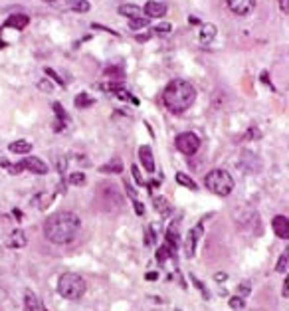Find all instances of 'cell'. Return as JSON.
I'll list each match as a JSON object with an SVG mask.
<instances>
[{
	"mask_svg": "<svg viewBox=\"0 0 289 311\" xmlns=\"http://www.w3.org/2000/svg\"><path fill=\"white\" fill-rule=\"evenodd\" d=\"M79 216L73 212H56L44 224V234L52 244H70L79 232Z\"/></svg>",
	"mask_w": 289,
	"mask_h": 311,
	"instance_id": "1",
	"label": "cell"
},
{
	"mask_svg": "<svg viewBox=\"0 0 289 311\" xmlns=\"http://www.w3.org/2000/svg\"><path fill=\"white\" fill-rule=\"evenodd\" d=\"M196 99V89L184 79H174L165 89V105L170 113H184Z\"/></svg>",
	"mask_w": 289,
	"mask_h": 311,
	"instance_id": "2",
	"label": "cell"
},
{
	"mask_svg": "<svg viewBox=\"0 0 289 311\" xmlns=\"http://www.w3.org/2000/svg\"><path fill=\"white\" fill-rule=\"evenodd\" d=\"M85 280L79 276V274H73V272H66L60 276L58 280V291L64 299H70V301H77L81 299V295L85 293Z\"/></svg>",
	"mask_w": 289,
	"mask_h": 311,
	"instance_id": "3",
	"label": "cell"
},
{
	"mask_svg": "<svg viewBox=\"0 0 289 311\" xmlns=\"http://www.w3.org/2000/svg\"><path fill=\"white\" fill-rule=\"evenodd\" d=\"M204 184H206V188H208L210 192H214V194H218V196H228V194H232V190H234V179H232V175H230L228 171H224V169H214V171H210V173L206 175V179H204Z\"/></svg>",
	"mask_w": 289,
	"mask_h": 311,
	"instance_id": "4",
	"label": "cell"
},
{
	"mask_svg": "<svg viewBox=\"0 0 289 311\" xmlns=\"http://www.w3.org/2000/svg\"><path fill=\"white\" fill-rule=\"evenodd\" d=\"M176 149L182 153V155H194L198 149H200V137L194 135V133H180L176 137Z\"/></svg>",
	"mask_w": 289,
	"mask_h": 311,
	"instance_id": "5",
	"label": "cell"
},
{
	"mask_svg": "<svg viewBox=\"0 0 289 311\" xmlns=\"http://www.w3.org/2000/svg\"><path fill=\"white\" fill-rule=\"evenodd\" d=\"M202 232H204L202 224H196L194 228H192V230L188 232V236H186V248H184L186 258H192V256H194L196 246H198V240L202 238Z\"/></svg>",
	"mask_w": 289,
	"mask_h": 311,
	"instance_id": "6",
	"label": "cell"
},
{
	"mask_svg": "<svg viewBox=\"0 0 289 311\" xmlns=\"http://www.w3.org/2000/svg\"><path fill=\"white\" fill-rule=\"evenodd\" d=\"M226 4H228V8H230L234 14H238V16H248V14L254 10V6H256V0H226Z\"/></svg>",
	"mask_w": 289,
	"mask_h": 311,
	"instance_id": "7",
	"label": "cell"
},
{
	"mask_svg": "<svg viewBox=\"0 0 289 311\" xmlns=\"http://www.w3.org/2000/svg\"><path fill=\"white\" fill-rule=\"evenodd\" d=\"M18 165H20L22 169L34 173V175H46V173H48V165H46L42 159H38V157H26V159H22Z\"/></svg>",
	"mask_w": 289,
	"mask_h": 311,
	"instance_id": "8",
	"label": "cell"
},
{
	"mask_svg": "<svg viewBox=\"0 0 289 311\" xmlns=\"http://www.w3.org/2000/svg\"><path fill=\"white\" fill-rule=\"evenodd\" d=\"M139 159H141V163H143V167H144V171L147 173H155V159H153V149L149 147V145H143V147H139Z\"/></svg>",
	"mask_w": 289,
	"mask_h": 311,
	"instance_id": "9",
	"label": "cell"
},
{
	"mask_svg": "<svg viewBox=\"0 0 289 311\" xmlns=\"http://www.w3.org/2000/svg\"><path fill=\"white\" fill-rule=\"evenodd\" d=\"M271 228H273L277 238H281V240L289 238V220H287V216H275L271 220Z\"/></svg>",
	"mask_w": 289,
	"mask_h": 311,
	"instance_id": "10",
	"label": "cell"
},
{
	"mask_svg": "<svg viewBox=\"0 0 289 311\" xmlns=\"http://www.w3.org/2000/svg\"><path fill=\"white\" fill-rule=\"evenodd\" d=\"M216 34H218V28H216L214 24H202V26H200V32H198V40H200V44L210 46V44L216 40Z\"/></svg>",
	"mask_w": 289,
	"mask_h": 311,
	"instance_id": "11",
	"label": "cell"
},
{
	"mask_svg": "<svg viewBox=\"0 0 289 311\" xmlns=\"http://www.w3.org/2000/svg\"><path fill=\"white\" fill-rule=\"evenodd\" d=\"M30 24V18L26 16V14H10L8 18H6V26L8 28H12V30H24L26 26Z\"/></svg>",
	"mask_w": 289,
	"mask_h": 311,
	"instance_id": "12",
	"label": "cell"
},
{
	"mask_svg": "<svg viewBox=\"0 0 289 311\" xmlns=\"http://www.w3.org/2000/svg\"><path fill=\"white\" fill-rule=\"evenodd\" d=\"M144 14L147 18H161L167 14V4L163 2H147L144 4Z\"/></svg>",
	"mask_w": 289,
	"mask_h": 311,
	"instance_id": "13",
	"label": "cell"
},
{
	"mask_svg": "<svg viewBox=\"0 0 289 311\" xmlns=\"http://www.w3.org/2000/svg\"><path fill=\"white\" fill-rule=\"evenodd\" d=\"M99 173H107V175H119V173H123V161L121 159H111L109 163H105V165H101L99 167Z\"/></svg>",
	"mask_w": 289,
	"mask_h": 311,
	"instance_id": "14",
	"label": "cell"
},
{
	"mask_svg": "<svg viewBox=\"0 0 289 311\" xmlns=\"http://www.w3.org/2000/svg\"><path fill=\"white\" fill-rule=\"evenodd\" d=\"M6 246L8 248H24L26 246V234L22 230H14L10 232L8 240H6Z\"/></svg>",
	"mask_w": 289,
	"mask_h": 311,
	"instance_id": "15",
	"label": "cell"
},
{
	"mask_svg": "<svg viewBox=\"0 0 289 311\" xmlns=\"http://www.w3.org/2000/svg\"><path fill=\"white\" fill-rule=\"evenodd\" d=\"M24 311H42L38 297H36L34 291H30V289L24 293Z\"/></svg>",
	"mask_w": 289,
	"mask_h": 311,
	"instance_id": "16",
	"label": "cell"
},
{
	"mask_svg": "<svg viewBox=\"0 0 289 311\" xmlns=\"http://www.w3.org/2000/svg\"><path fill=\"white\" fill-rule=\"evenodd\" d=\"M10 151L16 153V155H26V153L32 151V143H28V141H24V139H18V141L10 143Z\"/></svg>",
	"mask_w": 289,
	"mask_h": 311,
	"instance_id": "17",
	"label": "cell"
},
{
	"mask_svg": "<svg viewBox=\"0 0 289 311\" xmlns=\"http://www.w3.org/2000/svg\"><path fill=\"white\" fill-rule=\"evenodd\" d=\"M119 14L127 16V18H139L141 16V8L137 4H121L119 6Z\"/></svg>",
	"mask_w": 289,
	"mask_h": 311,
	"instance_id": "18",
	"label": "cell"
},
{
	"mask_svg": "<svg viewBox=\"0 0 289 311\" xmlns=\"http://www.w3.org/2000/svg\"><path fill=\"white\" fill-rule=\"evenodd\" d=\"M153 204H155V208H157L163 216L170 214V206H169V200H167L165 196H155V198H153Z\"/></svg>",
	"mask_w": 289,
	"mask_h": 311,
	"instance_id": "19",
	"label": "cell"
},
{
	"mask_svg": "<svg viewBox=\"0 0 289 311\" xmlns=\"http://www.w3.org/2000/svg\"><path fill=\"white\" fill-rule=\"evenodd\" d=\"M176 182L186 186V188H190V190H196V182L192 181L188 175H184V173H176Z\"/></svg>",
	"mask_w": 289,
	"mask_h": 311,
	"instance_id": "20",
	"label": "cell"
},
{
	"mask_svg": "<svg viewBox=\"0 0 289 311\" xmlns=\"http://www.w3.org/2000/svg\"><path fill=\"white\" fill-rule=\"evenodd\" d=\"M289 250H285L281 256H279V260H277V266H275V270L279 272V274H287V268H289V254H287Z\"/></svg>",
	"mask_w": 289,
	"mask_h": 311,
	"instance_id": "21",
	"label": "cell"
},
{
	"mask_svg": "<svg viewBox=\"0 0 289 311\" xmlns=\"http://www.w3.org/2000/svg\"><path fill=\"white\" fill-rule=\"evenodd\" d=\"M70 8L73 10V12H79V14H83V12H89V2L87 0H72V4H70Z\"/></svg>",
	"mask_w": 289,
	"mask_h": 311,
	"instance_id": "22",
	"label": "cell"
},
{
	"mask_svg": "<svg viewBox=\"0 0 289 311\" xmlns=\"http://www.w3.org/2000/svg\"><path fill=\"white\" fill-rule=\"evenodd\" d=\"M89 105H93V97H89L87 93H77V97H75V107L83 109V107H89Z\"/></svg>",
	"mask_w": 289,
	"mask_h": 311,
	"instance_id": "23",
	"label": "cell"
},
{
	"mask_svg": "<svg viewBox=\"0 0 289 311\" xmlns=\"http://www.w3.org/2000/svg\"><path fill=\"white\" fill-rule=\"evenodd\" d=\"M147 26H149V18L139 16V18H131L129 20V28L131 30H141V28H147Z\"/></svg>",
	"mask_w": 289,
	"mask_h": 311,
	"instance_id": "24",
	"label": "cell"
},
{
	"mask_svg": "<svg viewBox=\"0 0 289 311\" xmlns=\"http://www.w3.org/2000/svg\"><path fill=\"white\" fill-rule=\"evenodd\" d=\"M190 280H192V282H194V285H196V289H200V291H202V295H204V299H210V291L206 289V285H204V284H202V282H200V280H198V278H196L194 274H190Z\"/></svg>",
	"mask_w": 289,
	"mask_h": 311,
	"instance_id": "25",
	"label": "cell"
},
{
	"mask_svg": "<svg viewBox=\"0 0 289 311\" xmlns=\"http://www.w3.org/2000/svg\"><path fill=\"white\" fill-rule=\"evenodd\" d=\"M230 307L232 309H236V311H240V309H244V305H246V301H244V297H240V295H236V297H232L230 301Z\"/></svg>",
	"mask_w": 289,
	"mask_h": 311,
	"instance_id": "26",
	"label": "cell"
},
{
	"mask_svg": "<svg viewBox=\"0 0 289 311\" xmlns=\"http://www.w3.org/2000/svg\"><path fill=\"white\" fill-rule=\"evenodd\" d=\"M54 111H56V115L60 117V123H68V121H70V117H68V113L64 111V107L60 105V103H54Z\"/></svg>",
	"mask_w": 289,
	"mask_h": 311,
	"instance_id": "27",
	"label": "cell"
},
{
	"mask_svg": "<svg viewBox=\"0 0 289 311\" xmlns=\"http://www.w3.org/2000/svg\"><path fill=\"white\" fill-rule=\"evenodd\" d=\"M70 182L75 184V186H81V184L85 182V175H83V173H72V175H70Z\"/></svg>",
	"mask_w": 289,
	"mask_h": 311,
	"instance_id": "28",
	"label": "cell"
},
{
	"mask_svg": "<svg viewBox=\"0 0 289 311\" xmlns=\"http://www.w3.org/2000/svg\"><path fill=\"white\" fill-rule=\"evenodd\" d=\"M170 254H172V248H170L169 244H167V246H163V248L159 250V254H157V258H159V262H165V260H167V258H169Z\"/></svg>",
	"mask_w": 289,
	"mask_h": 311,
	"instance_id": "29",
	"label": "cell"
},
{
	"mask_svg": "<svg viewBox=\"0 0 289 311\" xmlns=\"http://www.w3.org/2000/svg\"><path fill=\"white\" fill-rule=\"evenodd\" d=\"M38 87H40L42 91H46V93H52V91H54V85H52L50 81H48L46 78H42V79L38 81Z\"/></svg>",
	"mask_w": 289,
	"mask_h": 311,
	"instance_id": "30",
	"label": "cell"
},
{
	"mask_svg": "<svg viewBox=\"0 0 289 311\" xmlns=\"http://www.w3.org/2000/svg\"><path fill=\"white\" fill-rule=\"evenodd\" d=\"M131 173H133V179L137 181V184H141V186H144V184H147V182H144V181H143V177H141V173H139L137 165H133V167H131Z\"/></svg>",
	"mask_w": 289,
	"mask_h": 311,
	"instance_id": "31",
	"label": "cell"
},
{
	"mask_svg": "<svg viewBox=\"0 0 289 311\" xmlns=\"http://www.w3.org/2000/svg\"><path fill=\"white\" fill-rule=\"evenodd\" d=\"M170 30H172V26L167 24V22H165V24H159V26L155 28V32H157V34H163V36H165V34H170Z\"/></svg>",
	"mask_w": 289,
	"mask_h": 311,
	"instance_id": "32",
	"label": "cell"
},
{
	"mask_svg": "<svg viewBox=\"0 0 289 311\" xmlns=\"http://www.w3.org/2000/svg\"><path fill=\"white\" fill-rule=\"evenodd\" d=\"M103 74H105L107 78H109V76H113V79H117V78H123V72H121V70H117V68H109V70H105Z\"/></svg>",
	"mask_w": 289,
	"mask_h": 311,
	"instance_id": "33",
	"label": "cell"
},
{
	"mask_svg": "<svg viewBox=\"0 0 289 311\" xmlns=\"http://www.w3.org/2000/svg\"><path fill=\"white\" fill-rule=\"evenodd\" d=\"M238 289H240V297H242V295H250V291H252V287H250L248 282H242Z\"/></svg>",
	"mask_w": 289,
	"mask_h": 311,
	"instance_id": "34",
	"label": "cell"
},
{
	"mask_svg": "<svg viewBox=\"0 0 289 311\" xmlns=\"http://www.w3.org/2000/svg\"><path fill=\"white\" fill-rule=\"evenodd\" d=\"M46 74H48V76H52V78H54V79H56V81H58V83H60L62 87L66 85V81H64V79H62V78H60V76H58V74L54 72V70H50V68H46Z\"/></svg>",
	"mask_w": 289,
	"mask_h": 311,
	"instance_id": "35",
	"label": "cell"
},
{
	"mask_svg": "<svg viewBox=\"0 0 289 311\" xmlns=\"http://www.w3.org/2000/svg\"><path fill=\"white\" fill-rule=\"evenodd\" d=\"M4 167L8 169V173H10V175H20V171H22V167H20V165H10V163H4Z\"/></svg>",
	"mask_w": 289,
	"mask_h": 311,
	"instance_id": "36",
	"label": "cell"
},
{
	"mask_svg": "<svg viewBox=\"0 0 289 311\" xmlns=\"http://www.w3.org/2000/svg\"><path fill=\"white\" fill-rule=\"evenodd\" d=\"M133 208H135V212H137L139 216H143V214H144V206H143V202L133 200Z\"/></svg>",
	"mask_w": 289,
	"mask_h": 311,
	"instance_id": "37",
	"label": "cell"
},
{
	"mask_svg": "<svg viewBox=\"0 0 289 311\" xmlns=\"http://www.w3.org/2000/svg\"><path fill=\"white\" fill-rule=\"evenodd\" d=\"M279 6L283 14H289V0H279Z\"/></svg>",
	"mask_w": 289,
	"mask_h": 311,
	"instance_id": "38",
	"label": "cell"
},
{
	"mask_svg": "<svg viewBox=\"0 0 289 311\" xmlns=\"http://www.w3.org/2000/svg\"><path fill=\"white\" fill-rule=\"evenodd\" d=\"M157 278H159L157 272H147V274H144V280H147V282H155Z\"/></svg>",
	"mask_w": 289,
	"mask_h": 311,
	"instance_id": "39",
	"label": "cell"
},
{
	"mask_svg": "<svg viewBox=\"0 0 289 311\" xmlns=\"http://www.w3.org/2000/svg\"><path fill=\"white\" fill-rule=\"evenodd\" d=\"M58 171L64 175L66 173V159L64 157H60V161H58Z\"/></svg>",
	"mask_w": 289,
	"mask_h": 311,
	"instance_id": "40",
	"label": "cell"
},
{
	"mask_svg": "<svg viewBox=\"0 0 289 311\" xmlns=\"http://www.w3.org/2000/svg\"><path fill=\"white\" fill-rule=\"evenodd\" d=\"M287 284H289V282L285 280V282H283V297H287V295H289V287H287Z\"/></svg>",
	"mask_w": 289,
	"mask_h": 311,
	"instance_id": "41",
	"label": "cell"
},
{
	"mask_svg": "<svg viewBox=\"0 0 289 311\" xmlns=\"http://www.w3.org/2000/svg\"><path fill=\"white\" fill-rule=\"evenodd\" d=\"M214 280H216V282H224V280H226V274H216Z\"/></svg>",
	"mask_w": 289,
	"mask_h": 311,
	"instance_id": "42",
	"label": "cell"
},
{
	"mask_svg": "<svg viewBox=\"0 0 289 311\" xmlns=\"http://www.w3.org/2000/svg\"><path fill=\"white\" fill-rule=\"evenodd\" d=\"M147 186H149V188H151V192H153V188H157V186H159V181H153V182H149Z\"/></svg>",
	"mask_w": 289,
	"mask_h": 311,
	"instance_id": "43",
	"label": "cell"
},
{
	"mask_svg": "<svg viewBox=\"0 0 289 311\" xmlns=\"http://www.w3.org/2000/svg\"><path fill=\"white\" fill-rule=\"evenodd\" d=\"M6 44H4V40H2V30H0V48H4Z\"/></svg>",
	"mask_w": 289,
	"mask_h": 311,
	"instance_id": "44",
	"label": "cell"
},
{
	"mask_svg": "<svg viewBox=\"0 0 289 311\" xmlns=\"http://www.w3.org/2000/svg\"><path fill=\"white\" fill-rule=\"evenodd\" d=\"M147 38H149V34H144V36H137V40H141V42H144Z\"/></svg>",
	"mask_w": 289,
	"mask_h": 311,
	"instance_id": "45",
	"label": "cell"
},
{
	"mask_svg": "<svg viewBox=\"0 0 289 311\" xmlns=\"http://www.w3.org/2000/svg\"><path fill=\"white\" fill-rule=\"evenodd\" d=\"M174 311H180V309H174Z\"/></svg>",
	"mask_w": 289,
	"mask_h": 311,
	"instance_id": "46",
	"label": "cell"
},
{
	"mask_svg": "<svg viewBox=\"0 0 289 311\" xmlns=\"http://www.w3.org/2000/svg\"><path fill=\"white\" fill-rule=\"evenodd\" d=\"M42 311H48V309H42Z\"/></svg>",
	"mask_w": 289,
	"mask_h": 311,
	"instance_id": "47",
	"label": "cell"
},
{
	"mask_svg": "<svg viewBox=\"0 0 289 311\" xmlns=\"http://www.w3.org/2000/svg\"><path fill=\"white\" fill-rule=\"evenodd\" d=\"M48 2H52V0H48Z\"/></svg>",
	"mask_w": 289,
	"mask_h": 311,
	"instance_id": "48",
	"label": "cell"
}]
</instances>
